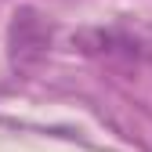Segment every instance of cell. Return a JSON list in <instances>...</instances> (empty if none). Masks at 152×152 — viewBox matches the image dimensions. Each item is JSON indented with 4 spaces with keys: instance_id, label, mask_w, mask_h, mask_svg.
Returning <instances> with one entry per match:
<instances>
[{
    "instance_id": "6da1fadb",
    "label": "cell",
    "mask_w": 152,
    "mask_h": 152,
    "mask_svg": "<svg viewBox=\"0 0 152 152\" xmlns=\"http://www.w3.org/2000/svg\"><path fill=\"white\" fill-rule=\"evenodd\" d=\"M47 47H51V26L33 7L15 11V22H11V58L15 62H36Z\"/></svg>"
}]
</instances>
